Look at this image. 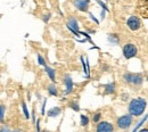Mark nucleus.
Returning <instances> with one entry per match:
<instances>
[{
	"label": "nucleus",
	"mask_w": 148,
	"mask_h": 132,
	"mask_svg": "<svg viewBox=\"0 0 148 132\" xmlns=\"http://www.w3.org/2000/svg\"><path fill=\"white\" fill-rule=\"evenodd\" d=\"M147 106V101L144 98H136L132 99L129 104V113L132 116H140L145 112Z\"/></svg>",
	"instance_id": "1"
},
{
	"label": "nucleus",
	"mask_w": 148,
	"mask_h": 132,
	"mask_svg": "<svg viewBox=\"0 0 148 132\" xmlns=\"http://www.w3.org/2000/svg\"><path fill=\"white\" fill-rule=\"evenodd\" d=\"M125 81L132 85H140L143 83V75L139 73H127L124 75Z\"/></svg>",
	"instance_id": "2"
},
{
	"label": "nucleus",
	"mask_w": 148,
	"mask_h": 132,
	"mask_svg": "<svg viewBox=\"0 0 148 132\" xmlns=\"http://www.w3.org/2000/svg\"><path fill=\"white\" fill-rule=\"evenodd\" d=\"M137 12L143 18L148 19V0H138Z\"/></svg>",
	"instance_id": "3"
},
{
	"label": "nucleus",
	"mask_w": 148,
	"mask_h": 132,
	"mask_svg": "<svg viewBox=\"0 0 148 132\" xmlns=\"http://www.w3.org/2000/svg\"><path fill=\"white\" fill-rule=\"evenodd\" d=\"M132 123V115H123L121 116L119 120H117V127L121 129V130H127L128 128H130Z\"/></svg>",
	"instance_id": "4"
},
{
	"label": "nucleus",
	"mask_w": 148,
	"mask_h": 132,
	"mask_svg": "<svg viewBox=\"0 0 148 132\" xmlns=\"http://www.w3.org/2000/svg\"><path fill=\"white\" fill-rule=\"evenodd\" d=\"M123 55L125 58H132V57H134L137 55V47L133 44V43H127V44H124V47H123Z\"/></svg>",
	"instance_id": "5"
},
{
	"label": "nucleus",
	"mask_w": 148,
	"mask_h": 132,
	"mask_svg": "<svg viewBox=\"0 0 148 132\" xmlns=\"http://www.w3.org/2000/svg\"><path fill=\"white\" fill-rule=\"evenodd\" d=\"M140 24H141L140 18L137 17V16H131V17H129L128 22H127V25H128V27H129L131 31L139 30L140 29Z\"/></svg>",
	"instance_id": "6"
},
{
	"label": "nucleus",
	"mask_w": 148,
	"mask_h": 132,
	"mask_svg": "<svg viewBox=\"0 0 148 132\" xmlns=\"http://www.w3.org/2000/svg\"><path fill=\"white\" fill-rule=\"evenodd\" d=\"M114 128H113V124L110 122H106V121H103V122H99L97 124V132H113Z\"/></svg>",
	"instance_id": "7"
},
{
	"label": "nucleus",
	"mask_w": 148,
	"mask_h": 132,
	"mask_svg": "<svg viewBox=\"0 0 148 132\" xmlns=\"http://www.w3.org/2000/svg\"><path fill=\"white\" fill-rule=\"evenodd\" d=\"M67 29L70 31H72L75 36H79L80 34V31H79V25H77V22L74 17H70L69 22H67Z\"/></svg>",
	"instance_id": "8"
},
{
	"label": "nucleus",
	"mask_w": 148,
	"mask_h": 132,
	"mask_svg": "<svg viewBox=\"0 0 148 132\" xmlns=\"http://www.w3.org/2000/svg\"><path fill=\"white\" fill-rule=\"evenodd\" d=\"M89 0H75L74 1V5L75 7L81 10V12H87L88 10V6H89Z\"/></svg>",
	"instance_id": "9"
},
{
	"label": "nucleus",
	"mask_w": 148,
	"mask_h": 132,
	"mask_svg": "<svg viewBox=\"0 0 148 132\" xmlns=\"http://www.w3.org/2000/svg\"><path fill=\"white\" fill-rule=\"evenodd\" d=\"M65 85H66V90H65V94H69L72 92V89H73V82H72V79L70 75L65 76Z\"/></svg>",
	"instance_id": "10"
},
{
	"label": "nucleus",
	"mask_w": 148,
	"mask_h": 132,
	"mask_svg": "<svg viewBox=\"0 0 148 132\" xmlns=\"http://www.w3.org/2000/svg\"><path fill=\"white\" fill-rule=\"evenodd\" d=\"M60 112H62V109L59 107H54L48 112V116L49 117H56V116H58L60 114Z\"/></svg>",
	"instance_id": "11"
},
{
	"label": "nucleus",
	"mask_w": 148,
	"mask_h": 132,
	"mask_svg": "<svg viewBox=\"0 0 148 132\" xmlns=\"http://www.w3.org/2000/svg\"><path fill=\"white\" fill-rule=\"evenodd\" d=\"M45 70H46V72H47V74L48 76L50 77V80H51V82H55V70L54 68H51V67H45Z\"/></svg>",
	"instance_id": "12"
},
{
	"label": "nucleus",
	"mask_w": 148,
	"mask_h": 132,
	"mask_svg": "<svg viewBox=\"0 0 148 132\" xmlns=\"http://www.w3.org/2000/svg\"><path fill=\"white\" fill-rule=\"evenodd\" d=\"M114 91H115V83H108V84H106V87H105V92H106V94H114Z\"/></svg>",
	"instance_id": "13"
},
{
	"label": "nucleus",
	"mask_w": 148,
	"mask_h": 132,
	"mask_svg": "<svg viewBox=\"0 0 148 132\" xmlns=\"http://www.w3.org/2000/svg\"><path fill=\"white\" fill-rule=\"evenodd\" d=\"M48 92H49V94H51V96H57L58 94V91H57V89H56L54 83H51V84L48 85Z\"/></svg>",
	"instance_id": "14"
},
{
	"label": "nucleus",
	"mask_w": 148,
	"mask_h": 132,
	"mask_svg": "<svg viewBox=\"0 0 148 132\" xmlns=\"http://www.w3.org/2000/svg\"><path fill=\"white\" fill-rule=\"evenodd\" d=\"M81 125L82 127H86V125H88V123H89V117L88 116H86V115H81Z\"/></svg>",
	"instance_id": "15"
},
{
	"label": "nucleus",
	"mask_w": 148,
	"mask_h": 132,
	"mask_svg": "<svg viewBox=\"0 0 148 132\" xmlns=\"http://www.w3.org/2000/svg\"><path fill=\"white\" fill-rule=\"evenodd\" d=\"M146 118H148V116H147V115H146V116H145V117H144V118H143V120H141V121H140V122H139V123L137 124V127H136V128L133 129V131H132V132H137V131H138V130L140 129V127H141V125H143V124L145 123V121H146Z\"/></svg>",
	"instance_id": "16"
},
{
	"label": "nucleus",
	"mask_w": 148,
	"mask_h": 132,
	"mask_svg": "<svg viewBox=\"0 0 148 132\" xmlns=\"http://www.w3.org/2000/svg\"><path fill=\"white\" fill-rule=\"evenodd\" d=\"M70 106L73 108L75 112H77V111H80V106L76 104V101H72V103H70Z\"/></svg>",
	"instance_id": "17"
},
{
	"label": "nucleus",
	"mask_w": 148,
	"mask_h": 132,
	"mask_svg": "<svg viewBox=\"0 0 148 132\" xmlns=\"http://www.w3.org/2000/svg\"><path fill=\"white\" fill-rule=\"evenodd\" d=\"M22 108H23V112H24V114H25V118H29V117H30V115H29V112H27V108H26L25 103H23V104H22Z\"/></svg>",
	"instance_id": "18"
},
{
	"label": "nucleus",
	"mask_w": 148,
	"mask_h": 132,
	"mask_svg": "<svg viewBox=\"0 0 148 132\" xmlns=\"http://www.w3.org/2000/svg\"><path fill=\"white\" fill-rule=\"evenodd\" d=\"M38 60H39V64H40V65H42L43 67H47V64H46L45 59L40 56V55H38Z\"/></svg>",
	"instance_id": "19"
},
{
	"label": "nucleus",
	"mask_w": 148,
	"mask_h": 132,
	"mask_svg": "<svg viewBox=\"0 0 148 132\" xmlns=\"http://www.w3.org/2000/svg\"><path fill=\"white\" fill-rule=\"evenodd\" d=\"M100 116H101V115H100V113L95 114V115H93V122H96V123H97V122L100 120Z\"/></svg>",
	"instance_id": "20"
},
{
	"label": "nucleus",
	"mask_w": 148,
	"mask_h": 132,
	"mask_svg": "<svg viewBox=\"0 0 148 132\" xmlns=\"http://www.w3.org/2000/svg\"><path fill=\"white\" fill-rule=\"evenodd\" d=\"M97 2H98V3H99V5L101 6V7H103V10H106V12L108 10V8H107V6H106V5L104 3V2H101L100 0H97Z\"/></svg>",
	"instance_id": "21"
},
{
	"label": "nucleus",
	"mask_w": 148,
	"mask_h": 132,
	"mask_svg": "<svg viewBox=\"0 0 148 132\" xmlns=\"http://www.w3.org/2000/svg\"><path fill=\"white\" fill-rule=\"evenodd\" d=\"M3 117H5V106L1 105V121H3Z\"/></svg>",
	"instance_id": "22"
},
{
	"label": "nucleus",
	"mask_w": 148,
	"mask_h": 132,
	"mask_svg": "<svg viewBox=\"0 0 148 132\" xmlns=\"http://www.w3.org/2000/svg\"><path fill=\"white\" fill-rule=\"evenodd\" d=\"M50 16H51L50 14H48V15H46V16H43V17H42V19H43V22H45V23H47V22L49 21V18H50Z\"/></svg>",
	"instance_id": "23"
},
{
	"label": "nucleus",
	"mask_w": 148,
	"mask_h": 132,
	"mask_svg": "<svg viewBox=\"0 0 148 132\" xmlns=\"http://www.w3.org/2000/svg\"><path fill=\"white\" fill-rule=\"evenodd\" d=\"M46 100L43 101V106H42V109H41V115H45V106H46Z\"/></svg>",
	"instance_id": "24"
},
{
	"label": "nucleus",
	"mask_w": 148,
	"mask_h": 132,
	"mask_svg": "<svg viewBox=\"0 0 148 132\" xmlns=\"http://www.w3.org/2000/svg\"><path fill=\"white\" fill-rule=\"evenodd\" d=\"M139 132H148V129H143V130H140Z\"/></svg>",
	"instance_id": "25"
},
{
	"label": "nucleus",
	"mask_w": 148,
	"mask_h": 132,
	"mask_svg": "<svg viewBox=\"0 0 148 132\" xmlns=\"http://www.w3.org/2000/svg\"><path fill=\"white\" fill-rule=\"evenodd\" d=\"M1 132H5V128H2V129H1ZM6 132H8V131L6 130Z\"/></svg>",
	"instance_id": "26"
},
{
	"label": "nucleus",
	"mask_w": 148,
	"mask_h": 132,
	"mask_svg": "<svg viewBox=\"0 0 148 132\" xmlns=\"http://www.w3.org/2000/svg\"><path fill=\"white\" fill-rule=\"evenodd\" d=\"M42 132H48V131H42Z\"/></svg>",
	"instance_id": "27"
},
{
	"label": "nucleus",
	"mask_w": 148,
	"mask_h": 132,
	"mask_svg": "<svg viewBox=\"0 0 148 132\" xmlns=\"http://www.w3.org/2000/svg\"><path fill=\"white\" fill-rule=\"evenodd\" d=\"M147 81H148V75H147Z\"/></svg>",
	"instance_id": "28"
}]
</instances>
